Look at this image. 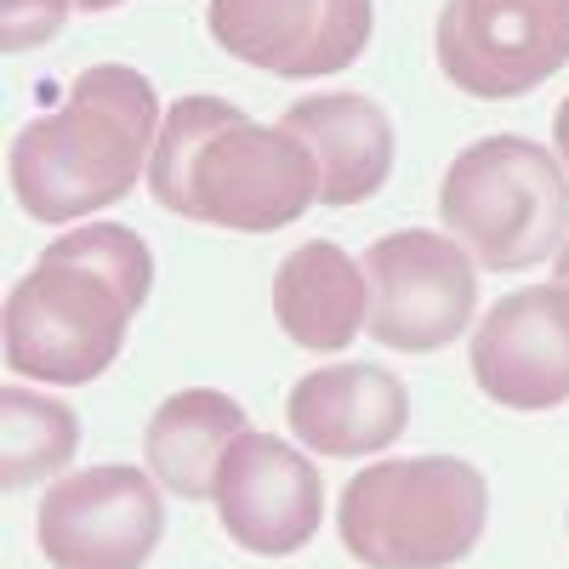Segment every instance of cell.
Wrapping results in <instances>:
<instances>
[{
	"label": "cell",
	"instance_id": "1",
	"mask_svg": "<svg viewBox=\"0 0 569 569\" xmlns=\"http://www.w3.org/2000/svg\"><path fill=\"white\" fill-rule=\"evenodd\" d=\"M154 291V251L126 222H86L52 240L7 297V370L80 388L120 359L137 308Z\"/></svg>",
	"mask_w": 569,
	"mask_h": 569
},
{
	"label": "cell",
	"instance_id": "2",
	"mask_svg": "<svg viewBox=\"0 0 569 569\" xmlns=\"http://www.w3.org/2000/svg\"><path fill=\"white\" fill-rule=\"evenodd\" d=\"M149 194L188 222L273 233L308 217L319 200V166L284 126H262L240 103L200 91L171 103L160 120Z\"/></svg>",
	"mask_w": 569,
	"mask_h": 569
},
{
	"label": "cell",
	"instance_id": "3",
	"mask_svg": "<svg viewBox=\"0 0 569 569\" xmlns=\"http://www.w3.org/2000/svg\"><path fill=\"white\" fill-rule=\"evenodd\" d=\"M160 142V91L126 63L80 69L52 114L12 137L7 177L34 222H80L126 200Z\"/></svg>",
	"mask_w": 569,
	"mask_h": 569
},
{
	"label": "cell",
	"instance_id": "4",
	"mask_svg": "<svg viewBox=\"0 0 569 569\" xmlns=\"http://www.w3.org/2000/svg\"><path fill=\"white\" fill-rule=\"evenodd\" d=\"M490 485L461 456H410L353 472L337 530L365 569H445L479 547Z\"/></svg>",
	"mask_w": 569,
	"mask_h": 569
},
{
	"label": "cell",
	"instance_id": "5",
	"mask_svg": "<svg viewBox=\"0 0 569 569\" xmlns=\"http://www.w3.org/2000/svg\"><path fill=\"white\" fill-rule=\"evenodd\" d=\"M439 217L496 273H525L569 240V177L541 142L496 131L450 160L439 182Z\"/></svg>",
	"mask_w": 569,
	"mask_h": 569
},
{
	"label": "cell",
	"instance_id": "6",
	"mask_svg": "<svg viewBox=\"0 0 569 569\" xmlns=\"http://www.w3.org/2000/svg\"><path fill=\"white\" fill-rule=\"evenodd\" d=\"M370 279V337L393 353H439L472 325L479 308V262L433 228L382 233L365 251Z\"/></svg>",
	"mask_w": 569,
	"mask_h": 569
},
{
	"label": "cell",
	"instance_id": "7",
	"mask_svg": "<svg viewBox=\"0 0 569 569\" xmlns=\"http://www.w3.org/2000/svg\"><path fill=\"white\" fill-rule=\"evenodd\" d=\"M433 52L439 74L467 98H530L569 63V0H450Z\"/></svg>",
	"mask_w": 569,
	"mask_h": 569
},
{
	"label": "cell",
	"instance_id": "8",
	"mask_svg": "<svg viewBox=\"0 0 569 569\" xmlns=\"http://www.w3.org/2000/svg\"><path fill=\"white\" fill-rule=\"evenodd\" d=\"M166 536L160 490L142 467L103 461L58 479L40 501L34 541L58 569H142Z\"/></svg>",
	"mask_w": 569,
	"mask_h": 569
},
{
	"label": "cell",
	"instance_id": "9",
	"mask_svg": "<svg viewBox=\"0 0 569 569\" xmlns=\"http://www.w3.org/2000/svg\"><path fill=\"white\" fill-rule=\"evenodd\" d=\"M206 29L228 58L284 80H319L365 58L370 0H211Z\"/></svg>",
	"mask_w": 569,
	"mask_h": 569
},
{
	"label": "cell",
	"instance_id": "10",
	"mask_svg": "<svg viewBox=\"0 0 569 569\" xmlns=\"http://www.w3.org/2000/svg\"><path fill=\"white\" fill-rule=\"evenodd\" d=\"M217 525L228 541H240L257 558H291L319 536L325 518V485L319 467L273 433H246L228 445L217 467Z\"/></svg>",
	"mask_w": 569,
	"mask_h": 569
},
{
	"label": "cell",
	"instance_id": "11",
	"mask_svg": "<svg viewBox=\"0 0 569 569\" xmlns=\"http://www.w3.org/2000/svg\"><path fill=\"white\" fill-rule=\"evenodd\" d=\"M472 382L501 410L569 405V284L501 297L472 330Z\"/></svg>",
	"mask_w": 569,
	"mask_h": 569
},
{
	"label": "cell",
	"instance_id": "12",
	"mask_svg": "<svg viewBox=\"0 0 569 569\" xmlns=\"http://www.w3.org/2000/svg\"><path fill=\"white\" fill-rule=\"evenodd\" d=\"M284 421H291V433L313 456L353 461V456L388 450L405 433L410 393L382 365H330V370H313L291 388Z\"/></svg>",
	"mask_w": 569,
	"mask_h": 569
},
{
	"label": "cell",
	"instance_id": "13",
	"mask_svg": "<svg viewBox=\"0 0 569 569\" xmlns=\"http://www.w3.org/2000/svg\"><path fill=\"white\" fill-rule=\"evenodd\" d=\"M319 166V206H359L393 177V120L365 91L302 98L279 120Z\"/></svg>",
	"mask_w": 569,
	"mask_h": 569
},
{
	"label": "cell",
	"instance_id": "14",
	"mask_svg": "<svg viewBox=\"0 0 569 569\" xmlns=\"http://www.w3.org/2000/svg\"><path fill=\"white\" fill-rule=\"evenodd\" d=\"M273 319L308 353H342L370 325V279L330 240H308L273 273Z\"/></svg>",
	"mask_w": 569,
	"mask_h": 569
},
{
	"label": "cell",
	"instance_id": "15",
	"mask_svg": "<svg viewBox=\"0 0 569 569\" xmlns=\"http://www.w3.org/2000/svg\"><path fill=\"white\" fill-rule=\"evenodd\" d=\"M240 433H246V405L240 399H228L217 388H182L149 416V427H142V456H149V472L171 496L211 501L217 467Z\"/></svg>",
	"mask_w": 569,
	"mask_h": 569
},
{
	"label": "cell",
	"instance_id": "16",
	"mask_svg": "<svg viewBox=\"0 0 569 569\" xmlns=\"http://www.w3.org/2000/svg\"><path fill=\"white\" fill-rule=\"evenodd\" d=\"M80 421L63 399H46L23 382L0 388V490H23L74 461Z\"/></svg>",
	"mask_w": 569,
	"mask_h": 569
},
{
	"label": "cell",
	"instance_id": "17",
	"mask_svg": "<svg viewBox=\"0 0 569 569\" xmlns=\"http://www.w3.org/2000/svg\"><path fill=\"white\" fill-rule=\"evenodd\" d=\"M74 0H0V52H29L46 46L69 23Z\"/></svg>",
	"mask_w": 569,
	"mask_h": 569
},
{
	"label": "cell",
	"instance_id": "18",
	"mask_svg": "<svg viewBox=\"0 0 569 569\" xmlns=\"http://www.w3.org/2000/svg\"><path fill=\"white\" fill-rule=\"evenodd\" d=\"M552 149H558V160H563V171H569V98L558 103V120H552Z\"/></svg>",
	"mask_w": 569,
	"mask_h": 569
},
{
	"label": "cell",
	"instance_id": "19",
	"mask_svg": "<svg viewBox=\"0 0 569 569\" xmlns=\"http://www.w3.org/2000/svg\"><path fill=\"white\" fill-rule=\"evenodd\" d=\"M74 7H80V12H114L120 0H74Z\"/></svg>",
	"mask_w": 569,
	"mask_h": 569
},
{
	"label": "cell",
	"instance_id": "20",
	"mask_svg": "<svg viewBox=\"0 0 569 569\" xmlns=\"http://www.w3.org/2000/svg\"><path fill=\"white\" fill-rule=\"evenodd\" d=\"M558 284H569V240H563V251H558Z\"/></svg>",
	"mask_w": 569,
	"mask_h": 569
}]
</instances>
